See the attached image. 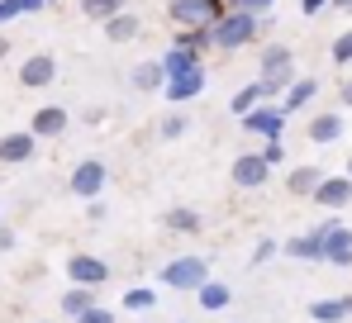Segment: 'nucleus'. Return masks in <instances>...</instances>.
I'll return each mask as SVG.
<instances>
[{
	"mask_svg": "<svg viewBox=\"0 0 352 323\" xmlns=\"http://www.w3.org/2000/svg\"><path fill=\"white\" fill-rule=\"evenodd\" d=\"M167 14L176 29H214L229 14V0H172Z\"/></svg>",
	"mask_w": 352,
	"mask_h": 323,
	"instance_id": "obj_1",
	"label": "nucleus"
},
{
	"mask_svg": "<svg viewBox=\"0 0 352 323\" xmlns=\"http://www.w3.org/2000/svg\"><path fill=\"white\" fill-rule=\"evenodd\" d=\"M295 81V53L286 43H272V48H262V86H267V96L272 100H281L286 91H291Z\"/></svg>",
	"mask_w": 352,
	"mask_h": 323,
	"instance_id": "obj_2",
	"label": "nucleus"
},
{
	"mask_svg": "<svg viewBox=\"0 0 352 323\" xmlns=\"http://www.w3.org/2000/svg\"><path fill=\"white\" fill-rule=\"evenodd\" d=\"M257 29H262V19H257V14H248V10H229V14L210 29V38H214V48L238 53L243 43H252V38H257Z\"/></svg>",
	"mask_w": 352,
	"mask_h": 323,
	"instance_id": "obj_3",
	"label": "nucleus"
},
{
	"mask_svg": "<svg viewBox=\"0 0 352 323\" xmlns=\"http://www.w3.org/2000/svg\"><path fill=\"white\" fill-rule=\"evenodd\" d=\"M157 280H162L167 290H190V295H195V290L210 280V262H205V257H172L167 267L157 271Z\"/></svg>",
	"mask_w": 352,
	"mask_h": 323,
	"instance_id": "obj_4",
	"label": "nucleus"
},
{
	"mask_svg": "<svg viewBox=\"0 0 352 323\" xmlns=\"http://www.w3.org/2000/svg\"><path fill=\"white\" fill-rule=\"evenodd\" d=\"M67 186H72L76 200H100L105 186H110V166H105L100 157H81L76 166H72V181H67Z\"/></svg>",
	"mask_w": 352,
	"mask_h": 323,
	"instance_id": "obj_5",
	"label": "nucleus"
},
{
	"mask_svg": "<svg viewBox=\"0 0 352 323\" xmlns=\"http://www.w3.org/2000/svg\"><path fill=\"white\" fill-rule=\"evenodd\" d=\"M272 162H267V153H238L234 166H229V181H234L238 190H262L267 181H272Z\"/></svg>",
	"mask_w": 352,
	"mask_h": 323,
	"instance_id": "obj_6",
	"label": "nucleus"
},
{
	"mask_svg": "<svg viewBox=\"0 0 352 323\" xmlns=\"http://www.w3.org/2000/svg\"><path fill=\"white\" fill-rule=\"evenodd\" d=\"M243 129L248 133H257V138H281V129H286V109H281V100H262L257 109H248L243 114Z\"/></svg>",
	"mask_w": 352,
	"mask_h": 323,
	"instance_id": "obj_7",
	"label": "nucleus"
},
{
	"mask_svg": "<svg viewBox=\"0 0 352 323\" xmlns=\"http://www.w3.org/2000/svg\"><path fill=\"white\" fill-rule=\"evenodd\" d=\"M343 133H348L343 109H319V114H309V124H305V138H309L314 148H329V143H338Z\"/></svg>",
	"mask_w": 352,
	"mask_h": 323,
	"instance_id": "obj_8",
	"label": "nucleus"
},
{
	"mask_svg": "<svg viewBox=\"0 0 352 323\" xmlns=\"http://www.w3.org/2000/svg\"><path fill=\"white\" fill-rule=\"evenodd\" d=\"M58 81V57L53 53H29L19 62V86L24 91H43V86H53Z\"/></svg>",
	"mask_w": 352,
	"mask_h": 323,
	"instance_id": "obj_9",
	"label": "nucleus"
},
{
	"mask_svg": "<svg viewBox=\"0 0 352 323\" xmlns=\"http://www.w3.org/2000/svg\"><path fill=\"white\" fill-rule=\"evenodd\" d=\"M309 200H314L319 210H329V214H343V210L352 205V176L348 171H343V176H324L319 190H314Z\"/></svg>",
	"mask_w": 352,
	"mask_h": 323,
	"instance_id": "obj_10",
	"label": "nucleus"
},
{
	"mask_svg": "<svg viewBox=\"0 0 352 323\" xmlns=\"http://www.w3.org/2000/svg\"><path fill=\"white\" fill-rule=\"evenodd\" d=\"M324 262L329 267H352V228L329 219L324 223Z\"/></svg>",
	"mask_w": 352,
	"mask_h": 323,
	"instance_id": "obj_11",
	"label": "nucleus"
},
{
	"mask_svg": "<svg viewBox=\"0 0 352 323\" xmlns=\"http://www.w3.org/2000/svg\"><path fill=\"white\" fill-rule=\"evenodd\" d=\"M67 276H72V285L100 290V285L110 280V262H100V257H91V252H76V257H67Z\"/></svg>",
	"mask_w": 352,
	"mask_h": 323,
	"instance_id": "obj_12",
	"label": "nucleus"
},
{
	"mask_svg": "<svg viewBox=\"0 0 352 323\" xmlns=\"http://www.w3.org/2000/svg\"><path fill=\"white\" fill-rule=\"evenodd\" d=\"M38 153V133L34 129H14V133H0V162L5 166H19Z\"/></svg>",
	"mask_w": 352,
	"mask_h": 323,
	"instance_id": "obj_13",
	"label": "nucleus"
},
{
	"mask_svg": "<svg viewBox=\"0 0 352 323\" xmlns=\"http://www.w3.org/2000/svg\"><path fill=\"white\" fill-rule=\"evenodd\" d=\"M29 129L38 133V138H62L67 129H72V114L62 105H38L34 114H29Z\"/></svg>",
	"mask_w": 352,
	"mask_h": 323,
	"instance_id": "obj_14",
	"label": "nucleus"
},
{
	"mask_svg": "<svg viewBox=\"0 0 352 323\" xmlns=\"http://www.w3.org/2000/svg\"><path fill=\"white\" fill-rule=\"evenodd\" d=\"M205 91V67H195V71H181V76H167V86H162V96L172 100V105H186V100H195Z\"/></svg>",
	"mask_w": 352,
	"mask_h": 323,
	"instance_id": "obj_15",
	"label": "nucleus"
},
{
	"mask_svg": "<svg viewBox=\"0 0 352 323\" xmlns=\"http://www.w3.org/2000/svg\"><path fill=\"white\" fill-rule=\"evenodd\" d=\"M129 86H133L138 96H153V91H162V86H167V71H162V57H148V62H138V67L129 71Z\"/></svg>",
	"mask_w": 352,
	"mask_h": 323,
	"instance_id": "obj_16",
	"label": "nucleus"
},
{
	"mask_svg": "<svg viewBox=\"0 0 352 323\" xmlns=\"http://www.w3.org/2000/svg\"><path fill=\"white\" fill-rule=\"evenodd\" d=\"M234 304V285H224V280H205L200 290H195V309H205V314H219V309H229Z\"/></svg>",
	"mask_w": 352,
	"mask_h": 323,
	"instance_id": "obj_17",
	"label": "nucleus"
},
{
	"mask_svg": "<svg viewBox=\"0 0 352 323\" xmlns=\"http://www.w3.org/2000/svg\"><path fill=\"white\" fill-rule=\"evenodd\" d=\"M281 252H286V257H300V262H324V223H319V228H309L305 238L281 243Z\"/></svg>",
	"mask_w": 352,
	"mask_h": 323,
	"instance_id": "obj_18",
	"label": "nucleus"
},
{
	"mask_svg": "<svg viewBox=\"0 0 352 323\" xmlns=\"http://www.w3.org/2000/svg\"><path fill=\"white\" fill-rule=\"evenodd\" d=\"M324 176H329L324 166L305 162V166H295V171H286V190H291V195H305V200H309V195L319 190V181H324Z\"/></svg>",
	"mask_w": 352,
	"mask_h": 323,
	"instance_id": "obj_19",
	"label": "nucleus"
},
{
	"mask_svg": "<svg viewBox=\"0 0 352 323\" xmlns=\"http://www.w3.org/2000/svg\"><path fill=\"white\" fill-rule=\"evenodd\" d=\"M352 314V295H333V300H314L309 304V319L314 323H343Z\"/></svg>",
	"mask_w": 352,
	"mask_h": 323,
	"instance_id": "obj_20",
	"label": "nucleus"
},
{
	"mask_svg": "<svg viewBox=\"0 0 352 323\" xmlns=\"http://www.w3.org/2000/svg\"><path fill=\"white\" fill-rule=\"evenodd\" d=\"M314 96H319V81H314V76H295V81H291V91L281 96V109H286V114H295V109H305V105H309Z\"/></svg>",
	"mask_w": 352,
	"mask_h": 323,
	"instance_id": "obj_21",
	"label": "nucleus"
},
{
	"mask_svg": "<svg viewBox=\"0 0 352 323\" xmlns=\"http://www.w3.org/2000/svg\"><path fill=\"white\" fill-rule=\"evenodd\" d=\"M138 34H143V19H138V14H129V10L115 14V19H105V38H110V43H133Z\"/></svg>",
	"mask_w": 352,
	"mask_h": 323,
	"instance_id": "obj_22",
	"label": "nucleus"
},
{
	"mask_svg": "<svg viewBox=\"0 0 352 323\" xmlns=\"http://www.w3.org/2000/svg\"><path fill=\"white\" fill-rule=\"evenodd\" d=\"M86 309H96V290H91V285H72V290L62 295V314H67V319H81Z\"/></svg>",
	"mask_w": 352,
	"mask_h": 323,
	"instance_id": "obj_23",
	"label": "nucleus"
},
{
	"mask_svg": "<svg viewBox=\"0 0 352 323\" xmlns=\"http://www.w3.org/2000/svg\"><path fill=\"white\" fill-rule=\"evenodd\" d=\"M195 67H200V53H190V48H167V53H162V71H167V76H181V71H195Z\"/></svg>",
	"mask_w": 352,
	"mask_h": 323,
	"instance_id": "obj_24",
	"label": "nucleus"
},
{
	"mask_svg": "<svg viewBox=\"0 0 352 323\" xmlns=\"http://www.w3.org/2000/svg\"><path fill=\"white\" fill-rule=\"evenodd\" d=\"M262 100H272V96H267V86H262V81H248V86L238 91L234 100H229V109H234L238 119H243L248 109H257V105H262Z\"/></svg>",
	"mask_w": 352,
	"mask_h": 323,
	"instance_id": "obj_25",
	"label": "nucleus"
},
{
	"mask_svg": "<svg viewBox=\"0 0 352 323\" xmlns=\"http://www.w3.org/2000/svg\"><path fill=\"white\" fill-rule=\"evenodd\" d=\"M162 223H167L172 233H200V214H195L190 205H172V210L162 214Z\"/></svg>",
	"mask_w": 352,
	"mask_h": 323,
	"instance_id": "obj_26",
	"label": "nucleus"
},
{
	"mask_svg": "<svg viewBox=\"0 0 352 323\" xmlns=\"http://www.w3.org/2000/svg\"><path fill=\"white\" fill-rule=\"evenodd\" d=\"M81 14H86L91 24H105V19L124 14V0H81Z\"/></svg>",
	"mask_w": 352,
	"mask_h": 323,
	"instance_id": "obj_27",
	"label": "nucleus"
},
{
	"mask_svg": "<svg viewBox=\"0 0 352 323\" xmlns=\"http://www.w3.org/2000/svg\"><path fill=\"white\" fill-rule=\"evenodd\" d=\"M119 309H133V314H148V309H157V290H148V285H133L124 300H119Z\"/></svg>",
	"mask_w": 352,
	"mask_h": 323,
	"instance_id": "obj_28",
	"label": "nucleus"
},
{
	"mask_svg": "<svg viewBox=\"0 0 352 323\" xmlns=\"http://www.w3.org/2000/svg\"><path fill=\"white\" fill-rule=\"evenodd\" d=\"M172 43H176V48H190V53H205V48H214L210 29H176Z\"/></svg>",
	"mask_w": 352,
	"mask_h": 323,
	"instance_id": "obj_29",
	"label": "nucleus"
},
{
	"mask_svg": "<svg viewBox=\"0 0 352 323\" xmlns=\"http://www.w3.org/2000/svg\"><path fill=\"white\" fill-rule=\"evenodd\" d=\"M190 129V119L181 114V109H172V114H162V124H157V138H167V143H176L181 133Z\"/></svg>",
	"mask_w": 352,
	"mask_h": 323,
	"instance_id": "obj_30",
	"label": "nucleus"
},
{
	"mask_svg": "<svg viewBox=\"0 0 352 323\" xmlns=\"http://www.w3.org/2000/svg\"><path fill=\"white\" fill-rule=\"evenodd\" d=\"M276 252H281V243H276V238H262V243L252 247V267H262V262H272Z\"/></svg>",
	"mask_w": 352,
	"mask_h": 323,
	"instance_id": "obj_31",
	"label": "nucleus"
},
{
	"mask_svg": "<svg viewBox=\"0 0 352 323\" xmlns=\"http://www.w3.org/2000/svg\"><path fill=\"white\" fill-rule=\"evenodd\" d=\"M333 62H338V67H348V62H352V29L333 38Z\"/></svg>",
	"mask_w": 352,
	"mask_h": 323,
	"instance_id": "obj_32",
	"label": "nucleus"
},
{
	"mask_svg": "<svg viewBox=\"0 0 352 323\" xmlns=\"http://www.w3.org/2000/svg\"><path fill=\"white\" fill-rule=\"evenodd\" d=\"M276 0H229V10H248V14H262V10H272Z\"/></svg>",
	"mask_w": 352,
	"mask_h": 323,
	"instance_id": "obj_33",
	"label": "nucleus"
},
{
	"mask_svg": "<svg viewBox=\"0 0 352 323\" xmlns=\"http://www.w3.org/2000/svg\"><path fill=\"white\" fill-rule=\"evenodd\" d=\"M76 323H115V309H100V304H96V309H86Z\"/></svg>",
	"mask_w": 352,
	"mask_h": 323,
	"instance_id": "obj_34",
	"label": "nucleus"
},
{
	"mask_svg": "<svg viewBox=\"0 0 352 323\" xmlns=\"http://www.w3.org/2000/svg\"><path fill=\"white\" fill-rule=\"evenodd\" d=\"M24 10H19V0H0V29L10 24V19H19Z\"/></svg>",
	"mask_w": 352,
	"mask_h": 323,
	"instance_id": "obj_35",
	"label": "nucleus"
},
{
	"mask_svg": "<svg viewBox=\"0 0 352 323\" xmlns=\"http://www.w3.org/2000/svg\"><path fill=\"white\" fill-rule=\"evenodd\" d=\"M262 153H267V162H272V166H281V162H286V148H281V138H272Z\"/></svg>",
	"mask_w": 352,
	"mask_h": 323,
	"instance_id": "obj_36",
	"label": "nucleus"
},
{
	"mask_svg": "<svg viewBox=\"0 0 352 323\" xmlns=\"http://www.w3.org/2000/svg\"><path fill=\"white\" fill-rule=\"evenodd\" d=\"M105 119H110V109H105V105H91L86 114H81V124H105Z\"/></svg>",
	"mask_w": 352,
	"mask_h": 323,
	"instance_id": "obj_37",
	"label": "nucleus"
},
{
	"mask_svg": "<svg viewBox=\"0 0 352 323\" xmlns=\"http://www.w3.org/2000/svg\"><path fill=\"white\" fill-rule=\"evenodd\" d=\"M329 5H333V0H300V10H305V19H309V14H319V10H329Z\"/></svg>",
	"mask_w": 352,
	"mask_h": 323,
	"instance_id": "obj_38",
	"label": "nucleus"
},
{
	"mask_svg": "<svg viewBox=\"0 0 352 323\" xmlns=\"http://www.w3.org/2000/svg\"><path fill=\"white\" fill-rule=\"evenodd\" d=\"M10 247H14V228H5V223H0V252H10Z\"/></svg>",
	"mask_w": 352,
	"mask_h": 323,
	"instance_id": "obj_39",
	"label": "nucleus"
},
{
	"mask_svg": "<svg viewBox=\"0 0 352 323\" xmlns=\"http://www.w3.org/2000/svg\"><path fill=\"white\" fill-rule=\"evenodd\" d=\"M338 100H343V109H352V76L338 86Z\"/></svg>",
	"mask_w": 352,
	"mask_h": 323,
	"instance_id": "obj_40",
	"label": "nucleus"
},
{
	"mask_svg": "<svg viewBox=\"0 0 352 323\" xmlns=\"http://www.w3.org/2000/svg\"><path fill=\"white\" fill-rule=\"evenodd\" d=\"M10 57V38H5V29H0V62Z\"/></svg>",
	"mask_w": 352,
	"mask_h": 323,
	"instance_id": "obj_41",
	"label": "nucleus"
},
{
	"mask_svg": "<svg viewBox=\"0 0 352 323\" xmlns=\"http://www.w3.org/2000/svg\"><path fill=\"white\" fill-rule=\"evenodd\" d=\"M333 5H338V10H348V14H352V0H333Z\"/></svg>",
	"mask_w": 352,
	"mask_h": 323,
	"instance_id": "obj_42",
	"label": "nucleus"
},
{
	"mask_svg": "<svg viewBox=\"0 0 352 323\" xmlns=\"http://www.w3.org/2000/svg\"><path fill=\"white\" fill-rule=\"evenodd\" d=\"M348 176H352V157H348Z\"/></svg>",
	"mask_w": 352,
	"mask_h": 323,
	"instance_id": "obj_43",
	"label": "nucleus"
},
{
	"mask_svg": "<svg viewBox=\"0 0 352 323\" xmlns=\"http://www.w3.org/2000/svg\"><path fill=\"white\" fill-rule=\"evenodd\" d=\"M143 323H153V319H143Z\"/></svg>",
	"mask_w": 352,
	"mask_h": 323,
	"instance_id": "obj_44",
	"label": "nucleus"
}]
</instances>
